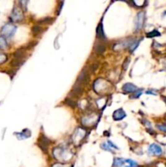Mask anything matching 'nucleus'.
Instances as JSON below:
<instances>
[{"label": "nucleus", "instance_id": "obj_1", "mask_svg": "<svg viewBox=\"0 0 166 167\" xmlns=\"http://www.w3.org/2000/svg\"><path fill=\"white\" fill-rule=\"evenodd\" d=\"M114 167H138V163L130 159L115 158L113 162Z\"/></svg>", "mask_w": 166, "mask_h": 167}, {"label": "nucleus", "instance_id": "obj_2", "mask_svg": "<svg viewBox=\"0 0 166 167\" xmlns=\"http://www.w3.org/2000/svg\"><path fill=\"white\" fill-rule=\"evenodd\" d=\"M15 31H16V26H15L14 24L8 23V24H6L4 26L2 27L1 33L2 34V37L10 38L15 34Z\"/></svg>", "mask_w": 166, "mask_h": 167}, {"label": "nucleus", "instance_id": "obj_3", "mask_svg": "<svg viewBox=\"0 0 166 167\" xmlns=\"http://www.w3.org/2000/svg\"><path fill=\"white\" fill-rule=\"evenodd\" d=\"M10 18H11V20L13 22H20L23 20V19H24V14H23V11L20 9V7H14L12 11H11Z\"/></svg>", "mask_w": 166, "mask_h": 167}, {"label": "nucleus", "instance_id": "obj_4", "mask_svg": "<svg viewBox=\"0 0 166 167\" xmlns=\"http://www.w3.org/2000/svg\"><path fill=\"white\" fill-rule=\"evenodd\" d=\"M89 79H90V73L89 71L86 69V68H85L84 69H82L81 73L79 74L77 79H76V84L77 85H83V84H86L89 81Z\"/></svg>", "mask_w": 166, "mask_h": 167}, {"label": "nucleus", "instance_id": "obj_5", "mask_svg": "<svg viewBox=\"0 0 166 167\" xmlns=\"http://www.w3.org/2000/svg\"><path fill=\"white\" fill-rule=\"evenodd\" d=\"M50 143V140L48 138H46L45 135H41V136L39 137V138H38V141H37V144H38L40 148H41L42 151H45V152L47 151V147H48Z\"/></svg>", "mask_w": 166, "mask_h": 167}, {"label": "nucleus", "instance_id": "obj_6", "mask_svg": "<svg viewBox=\"0 0 166 167\" xmlns=\"http://www.w3.org/2000/svg\"><path fill=\"white\" fill-rule=\"evenodd\" d=\"M144 21H145V13L143 12V11L138 12V14L137 15L136 20H135L136 30H139L140 29H142Z\"/></svg>", "mask_w": 166, "mask_h": 167}, {"label": "nucleus", "instance_id": "obj_7", "mask_svg": "<svg viewBox=\"0 0 166 167\" xmlns=\"http://www.w3.org/2000/svg\"><path fill=\"white\" fill-rule=\"evenodd\" d=\"M148 152L150 154L155 155V156H160L163 153V150H162L161 147L158 145V144L152 143V144L149 146Z\"/></svg>", "mask_w": 166, "mask_h": 167}, {"label": "nucleus", "instance_id": "obj_8", "mask_svg": "<svg viewBox=\"0 0 166 167\" xmlns=\"http://www.w3.org/2000/svg\"><path fill=\"white\" fill-rule=\"evenodd\" d=\"M125 116H126V114H125V112H124V111L122 108L116 110V111L113 112V118L114 120H116V121L122 120L123 118L125 117Z\"/></svg>", "mask_w": 166, "mask_h": 167}, {"label": "nucleus", "instance_id": "obj_9", "mask_svg": "<svg viewBox=\"0 0 166 167\" xmlns=\"http://www.w3.org/2000/svg\"><path fill=\"white\" fill-rule=\"evenodd\" d=\"M106 51V46L102 42H97L94 46V51L97 55H103Z\"/></svg>", "mask_w": 166, "mask_h": 167}, {"label": "nucleus", "instance_id": "obj_10", "mask_svg": "<svg viewBox=\"0 0 166 167\" xmlns=\"http://www.w3.org/2000/svg\"><path fill=\"white\" fill-rule=\"evenodd\" d=\"M25 56V50L24 48H20L15 51L14 53V59H19V60H24V58Z\"/></svg>", "mask_w": 166, "mask_h": 167}, {"label": "nucleus", "instance_id": "obj_11", "mask_svg": "<svg viewBox=\"0 0 166 167\" xmlns=\"http://www.w3.org/2000/svg\"><path fill=\"white\" fill-rule=\"evenodd\" d=\"M83 92V88L82 86L77 84H75V86L72 88V91H71V95L72 96H79L81 95Z\"/></svg>", "mask_w": 166, "mask_h": 167}, {"label": "nucleus", "instance_id": "obj_12", "mask_svg": "<svg viewBox=\"0 0 166 167\" xmlns=\"http://www.w3.org/2000/svg\"><path fill=\"white\" fill-rule=\"evenodd\" d=\"M96 36L98 38L101 40H104L105 39V34H104V31H103V27L102 23H99L96 29Z\"/></svg>", "mask_w": 166, "mask_h": 167}, {"label": "nucleus", "instance_id": "obj_13", "mask_svg": "<svg viewBox=\"0 0 166 167\" xmlns=\"http://www.w3.org/2000/svg\"><path fill=\"white\" fill-rule=\"evenodd\" d=\"M136 89H137L136 86H134V85L132 83H125L124 86H122V90L126 93L134 92Z\"/></svg>", "mask_w": 166, "mask_h": 167}, {"label": "nucleus", "instance_id": "obj_14", "mask_svg": "<svg viewBox=\"0 0 166 167\" xmlns=\"http://www.w3.org/2000/svg\"><path fill=\"white\" fill-rule=\"evenodd\" d=\"M101 147H103L104 150H106V151H111V152H112V150H111L112 148H116V149H117V147L109 140L107 141V143H103V144L101 145Z\"/></svg>", "mask_w": 166, "mask_h": 167}, {"label": "nucleus", "instance_id": "obj_15", "mask_svg": "<svg viewBox=\"0 0 166 167\" xmlns=\"http://www.w3.org/2000/svg\"><path fill=\"white\" fill-rule=\"evenodd\" d=\"M43 32V28H42L40 25H33L32 27V33L34 36L40 35Z\"/></svg>", "mask_w": 166, "mask_h": 167}, {"label": "nucleus", "instance_id": "obj_16", "mask_svg": "<svg viewBox=\"0 0 166 167\" xmlns=\"http://www.w3.org/2000/svg\"><path fill=\"white\" fill-rule=\"evenodd\" d=\"M7 40L4 37H2V36H0V49H3L7 48Z\"/></svg>", "mask_w": 166, "mask_h": 167}, {"label": "nucleus", "instance_id": "obj_17", "mask_svg": "<svg viewBox=\"0 0 166 167\" xmlns=\"http://www.w3.org/2000/svg\"><path fill=\"white\" fill-rule=\"evenodd\" d=\"M54 21V19L51 17H45L38 20V24H51Z\"/></svg>", "mask_w": 166, "mask_h": 167}, {"label": "nucleus", "instance_id": "obj_18", "mask_svg": "<svg viewBox=\"0 0 166 167\" xmlns=\"http://www.w3.org/2000/svg\"><path fill=\"white\" fill-rule=\"evenodd\" d=\"M64 103H65L67 105L70 106V107H72V108H75V107L76 106V102L73 101V100H72L71 98H67V99L64 100Z\"/></svg>", "mask_w": 166, "mask_h": 167}, {"label": "nucleus", "instance_id": "obj_19", "mask_svg": "<svg viewBox=\"0 0 166 167\" xmlns=\"http://www.w3.org/2000/svg\"><path fill=\"white\" fill-rule=\"evenodd\" d=\"M139 42L140 41H136V40L135 41H133V42H132V43L130 44V46H129V50L130 52L132 53L134 50H135L136 47H137L138 44H139Z\"/></svg>", "mask_w": 166, "mask_h": 167}, {"label": "nucleus", "instance_id": "obj_20", "mask_svg": "<svg viewBox=\"0 0 166 167\" xmlns=\"http://www.w3.org/2000/svg\"><path fill=\"white\" fill-rule=\"evenodd\" d=\"M24 60H19V59H14L11 62V65L12 67H20L22 64H23Z\"/></svg>", "mask_w": 166, "mask_h": 167}, {"label": "nucleus", "instance_id": "obj_21", "mask_svg": "<svg viewBox=\"0 0 166 167\" xmlns=\"http://www.w3.org/2000/svg\"><path fill=\"white\" fill-rule=\"evenodd\" d=\"M158 36H160V33H159V31L157 30H153L151 32H149L147 34H146V37H158Z\"/></svg>", "mask_w": 166, "mask_h": 167}, {"label": "nucleus", "instance_id": "obj_22", "mask_svg": "<svg viewBox=\"0 0 166 167\" xmlns=\"http://www.w3.org/2000/svg\"><path fill=\"white\" fill-rule=\"evenodd\" d=\"M129 63H130V59L129 58H126V59H124V63L122 64V68L124 70H126L127 68H128V66H129Z\"/></svg>", "mask_w": 166, "mask_h": 167}, {"label": "nucleus", "instance_id": "obj_23", "mask_svg": "<svg viewBox=\"0 0 166 167\" xmlns=\"http://www.w3.org/2000/svg\"><path fill=\"white\" fill-rule=\"evenodd\" d=\"M7 55L3 54V53H0V64H3L4 62L7 61Z\"/></svg>", "mask_w": 166, "mask_h": 167}, {"label": "nucleus", "instance_id": "obj_24", "mask_svg": "<svg viewBox=\"0 0 166 167\" xmlns=\"http://www.w3.org/2000/svg\"><path fill=\"white\" fill-rule=\"evenodd\" d=\"M156 127L159 129V130H161L163 132H165L166 133V125H157Z\"/></svg>", "mask_w": 166, "mask_h": 167}, {"label": "nucleus", "instance_id": "obj_25", "mask_svg": "<svg viewBox=\"0 0 166 167\" xmlns=\"http://www.w3.org/2000/svg\"><path fill=\"white\" fill-rule=\"evenodd\" d=\"M28 3V1H20V4L21 5V7L24 10H26L27 7H26V4Z\"/></svg>", "mask_w": 166, "mask_h": 167}, {"label": "nucleus", "instance_id": "obj_26", "mask_svg": "<svg viewBox=\"0 0 166 167\" xmlns=\"http://www.w3.org/2000/svg\"><path fill=\"white\" fill-rule=\"evenodd\" d=\"M142 94V91L141 90H138V91H135L134 94H133V96H131V98H138L140 94Z\"/></svg>", "mask_w": 166, "mask_h": 167}, {"label": "nucleus", "instance_id": "obj_27", "mask_svg": "<svg viewBox=\"0 0 166 167\" xmlns=\"http://www.w3.org/2000/svg\"><path fill=\"white\" fill-rule=\"evenodd\" d=\"M63 4V2H59V9H58V11H56L57 13L56 14H59V12H60V11H61V9H62V5Z\"/></svg>", "mask_w": 166, "mask_h": 167}, {"label": "nucleus", "instance_id": "obj_28", "mask_svg": "<svg viewBox=\"0 0 166 167\" xmlns=\"http://www.w3.org/2000/svg\"><path fill=\"white\" fill-rule=\"evenodd\" d=\"M92 68V70L94 71L95 69H97V68H98V64H93V65L91 66Z\"/></svg>", "mask_w": 166, "mask_h": 167}, {"label": "nucleus", "instance_id": "obj_29", "mask_svg": "<svg viewBox=\"0 0 166 167\" xmlns=\"http://www.w3.org/2000/svg\"><path fill=\"white\" fill-rule=\"evenodd\" d=\"M52 167H65V165H62V164H55Z\"/></svg>", "mask_w": 166, "mask_h": 167}, {"label": "nucleus", "instance_id": "obj_30", "mask_svg": "<svg viewBox=\"0 0 166 167\" xmlns=\"http://www.w3.org/2000/svg\"><path fill=\"white\" fill-rule=\"evenodd\" d=\"M165 102H166V99H165Z\"/></svg>", "mask_w": 166, "mask_h": 167}]
</instances>
